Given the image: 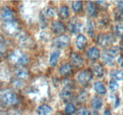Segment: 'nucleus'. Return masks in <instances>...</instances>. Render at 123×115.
<instances>
[{
	"label": "nucleus",
	"mask_w": 123,
	"mask_h": 115,
	"mask_svg": "<svg viewBox=\"0 0 123 115\" xmlns=\"http://www.w3.org/2000/svg\"><path fill=\"white\" fill-rule=\"evenodd\" d=\"M1 99L7 105H14L18 103V96L11 91H4L1 95Z\"/></svg>",
	"instance_id": "obj_4"
},
{
	"label": "nucleus",
	"mask_w": 123,
	"mask_h": 115,
	"mask_svg": "<svg viewBox=\"0 0 123 115\" xmlns=\"http://www.w3.org/2000/svg\"><path fill=\"white\" fill-rule=\"evenodd\" d=\"M115 33L118 37H123V23H119L115 27Z\"/></svg>",
	"instance_id": "obj_29"
},
{
	"label": "nucleus",
	"mask_w": 123,
	"mask_h": 115,
	"mask_svg": "<svg viewBox=\"0 0 123 115\" xmlns=\"http://www.w3.org/2000/svg\"><path fill=\"white\" fill-rule=\"evenodd\" d=\"M76 107L74 104L72 103H70L67 104L65 107V113L67 115H72L75 112Z\"/></svg>",
	"instance_id": "obj_26"
},
{
	"label": "nucleus",
	"mask_w": 123,
	"mask_h": 115,
	"mask_svg": "<svg viewBox=\"0 0 123 115\" xmlns=\"http://www.w3.org/2000/svg\"><path fill=\"white\" fill-rule=\"evenodd\" d=\"M1 18L6 23L11 22L14 20V14L13 11L8 7L3 8L1 13Z\"/></svg>",
	"instance_id": "obj_8"
},
{
	"label": "nucleus",
	"mask_w": 123,
	"mask_h": 115,
	"mask_svg": "<svg viewBox=\"0 0 123 115\" xmlns=\"http://www.w3.org/2000/svg\"><path fill=\"white\" fill-rule=\"evenodd\" d=\"M97 41L100 47H106L111 45L115 41V38L112 35L109 34H100L97 37Z\"/></svg>",
	"instance_id": "obj_3"
},
{
	"label": "nucleus",
	"mask_w": 123,
	"mask_h": 115,
	"mask_svg": "<svg viewBox=\"0 0 123 115\" xmlns=\"http://www.w3.org/2000/svg\"><path fill=\"white\" fill-rule=\"evenodd\" d=\"M64 85L65 87H68V88L73 89L74 87V81H72V80H69V79H65L63 80Z\"/></svg>",
	"instance_id": "obj_34"
},
{
	"label": "nucleus",
	"mask_w": 123,
	"mask_h": 115,
	"mask_svg": "<svg viewBox=\"0 0 123 115\" xmlns=\"http://www.w3.org/2000/svg\"><path fill=\"white\" fill-rule=\"evenodd\" d=\"M118 63L121 67H123V55L120 56L118 59Z\"/></svg>",
	"instance_id": "obj_41"
},
{
	"label": "nucleus",
	"mask_w": 123,
	"mask_h": 115,
	"mask_svg": "<svg viewBox=\"0 0 123 115\" xmlns=\"http://www.w3.org/2000/svg\"><path fill=\"white\" fill-rule=\"evenodd\" d=\"M83 5L81 1H73L72 2V9L74 12H80L82 10Z\"/></svg>",
	"instance_id": "obj_27"
},
{
	"label": "nucleus",
	"mask_w": 123,
	"mask_h": 115,
	"mask_svg": "<svg viewBox=\"0 0 123 115\" xmlns=\"http://www.w3.org/2000/svg\"><path fill=\"white\" fill-rule=\"evenodd\" d=\"M40 25L42 28H44L45 27H46V26L48 25V21H47L46 17V16L44 15L43 13H41L40 14Z\"/></svg>",
	"instance_id": "obj_31"
},
{
	"label": "nucleus",
	"mask_w": 123,
	"mask_h": 115,
	"mask_svg": "<svg viewBox=\"0 0 123 115\" xmlns=\"http://www.w3.org/2000/svg\"><path fill=\"white\" fill-rule=\"evenodd\" d=\"M19 42L22 46L25 47H31L33 46V40L26 34H21L19 36Z\"/></svg>",
	"instance_id": "obj_12"
},
{
	"label": "nucleus",
	"mask_w": 123,
	"mask_h": 115,
	"mask_svg": "<svg viewBox=\"0 0 123 115\" xmlns=\"http://www.w3.org/2000/svg\"><path fill=\"white\" fill-rule=\"evenodd\" d=\"M118 8L121 13H123V1H118L117 2Z\"/></svg>",
	"instance_id": "obj_39"
},
{
	"label": "nucleus",
	"mask_w": 123,
	"mask_h": 115,
	"mask_svg": "<svg viewBox=\"0 0 123 115\" xmlns=\"http://www.w3.org/2000/svg\"><path fill=\"white\" fill-rule=\"evenodd\" d=\"M40 38H41L43 40L48 41L49 40V33L46 32H43L40 34Z\"/></svg>",
	"instance_id": "obj_38"
},
{
	"label": "nucleus",
	"mask_w": 123,
	"mask_h": 115,
	"mask_svg": "<svg viewBox=\"0 0 123 115\" xmlns=\"http://www.w3.org/2000/svg\"><path fill=\"white\" fill-rule=\"evenodd\" d=\"M4 29L8 35L16 36L20 34L21 27L18 22L14 20L11 22L6 23L4 25Z\"/></svg>",
	"instance_id": "obj_2"
},
{
	"label": "nucleus",
	"mask_w": 123,
	"mask_h": 115,
	"mask_svg": "<svg viewBox=\"0 0 123 115\" xmlns=\"http://www.w3.org/2000/svg\"><path fill=\"white\" fill-rule=\"evenodd\" d=\"M16 76L17 78L21 80L27 79L29 77V72L26 69L24 68H19L15 71Z\"/></svg>",
	"instance_id": "obj_18"
},
{
	"label": "nucleus",
	"mask_w": 123,
	"mask_h": 115,
	"mask_svg": "<svg viewBox=\"0 0 123 115\" xmlns=\"http://www.w3.org/2000/svg\"><path fill=\"white\" fill-rule=\"evenodd\" d=\"M58 14L60 17L61 19H63V20L67 19L68 16H69V9H68V7L66 6H62L60 8Z\"/></svg>",
	"instance_id": "obj_24"
},
{
	"label": "nucleus",
	"mask_w": 123,
	"mask_h": 115,
	"mask_svg": "<svg viewBox=\"0 0 123 115\" xmlns=\"http://www.w3.org/2000/svg\"><path fill=\"white\" fill-rule=\"evenodd\" d=\"M88 94L86 92H82L81 93H79L78 95L77 99H78V101L80 102V103H83V102L86 101V99H87Z\"/></svg>",
	"instance_id": "obj_32"
},
{
	"label": "nucleus",
	"mask_w": 123,
	"mask_h": 115,
	"mask_svg": "<svg viewBox=\"0 0 123 115\" xmlns=\"http://www.w3.org/2000/svg\"><path fill=\"white\" fill-rule=\"evenodd\" d=\"M86 25H87L88 34L91 37H94V29L93 26H92V24L91 23V20L89 19H88L87 20H86Z\"/></svg>",
	"instance_id": "obj_30"
},
{
	"label": "nucleus",
	"mask_w": 123,
	"mask_h": 115,
	"mask_svg": "<svg viewBox=\"0 0 123 115\" xmlns=\"http://www.w3.org/2000/svg\"><path fill=\"white\" fill-rule=\"evenodd\" d=\"M94 88L96 92L100 95H105L107 92L106 88L101 81H97L95 83Z\"/></svg>",
	"instance_id": "obj_21"
},
{
	"label": "nucleus",
	"mask_w": 123,
	"mask_h": 115,
	"mask_svg": "<svg viewBox=\"0 0 123 115\" xmlns=\"http://www.w3.org/2000/svg\"><path fill=\"white\" fill-rule=\"evenodd\" d=\"M10 59L13 63L22 65L26 64L29 61V58L27 55L20 50H16L13 52L11 54Z\"/></svg>",
	"instance_id": "obj_1"
},
{
	"label": "nucleus",
	"mask_w": 123,
	"mask_h": 115,
	"mask_svg": "<svg viewBox=\"0 0 123 115\" xmlns=\"http://www.w3.org/2000/svg\"><path fill=\"white\" fill-rule=\"evenodd\" d=\"M70 61L72 65L76 68L82 67L84 64V59L78 53L73 52L70 55Z\"/></svg>",
	"instance_id": "obj_10"
},
{
	"label": "nucleus",
	"mask_w": 123,
	"mask_h": 115,
	"mask_svg": "<svg viewBox=\"0 0 123 115\" xmlns=\"http://www.w3.org/2000/svg\"><path fill=\"white\" fill-rule=\"evenodd\" d=\"M78 115H91L90 114V112L89 111V110H88L86 108L83 107L80 108L78 110V113H77Z\"/></svg>",
	"instance_id": "obj_36"
},
{
	"label": "nucleus",
	"mask_w": 123,
	"mask_h": 115,
	"mask_svg": "<svg viewBox=\"0 0 123 115\" xmlns=\"http://www.w3.org/2000/svg\"><path fill=\"white\" fill-rule=\"evenodd\" d=\"M86 12L91 17H94L96 15L97 11H96V6L93 2H88L86 5Z\"/></svg>",
	"instance_id": "obj_23"
},
{
	"label": "nucleus",
	"mask_w": 123,
	"mask_h": 115,
	"mask_svg": "<svg viewBox=\"0 0 123 115\" xmlns=\"http://www.w3.org/2000/svg\"><path fill=\"white\" fill-rule=\"evenodd\" d=\"M86 56L91 61H96L100 56L99 50L96 47L90 48L86 52Z\"/></svg>",
	"instance_id": "obj_13"
},
{
	"label": "nucleus",
	"mask_w": 123,
	"mask_h": 115,
	"mask_svg": "<svg viewBox=\"0 0 123 115\" xmlns=\"http://www.w3.org/2000/svg\"><path fill=\"white\" fill-rule=\"evenodd\" d=\"M91 72L97 77L101 78L104 75V69L100 63L97 62H93L90 65Z\"/></svg>",
	"instance_id": "obj_9"
},
{
	"label": "nucleus",
	"mask_w": 123,
	"mask_h": 115,
	"mask_svg": "<svg viewBox=\"0 0 123 115\" xmlns=\"http://www.w3.org/2000/svg\"><path fill=\"white\" fill-rule=\"evenodd\" d=\"M4 44L3 41H1V40L0 39V57H1V56L2 55V53H3L4 50Z\"/></svg>",
	"instance_id": "obj_40"
},
{
	"label": "nucleus",
	"mask_w": 123,
	"mask_h": 115,
	"mask_svg": "<svg viewBox=\"0 0 123 115\" xmlns=\"http://www.w3.org/2000/svg\"><path fill=\"white\" fill-rule=\"evenodd\" d=\"M87 44V39L82 34H79L76 40V46L79 50H83L85 49Z\"/></svg>",
	"instance_id": "obj_14"
},
{
	"label": "nucleus",
	"mask_w": 123,
	"mask_h": 115,
	"mask_svg": "<svg viewBox=\"0 0 123 115\" xmlns=\"http://www.w3.org/2000/svg\"><path fill=\"white\" fill-rule=\"evenodd\" d=\"M52 30L55 34H61L65 32L66 26L61 21L55 20L52 24Z\"/></svg>",
	"instance_id": "obj_11"
},
{
	"label": "nucleus",
	"mask_w": 123,
	"mask_h": 115,
	"mask_svg": "<svg viewBox=\"0 0 123 115\" xmlns=\"http://www.w3.org/2000/svg\"><path fill=\"white\" fill-rule=\"evenodd\" d=\"M109 88H110V89L111 90V91H115L119 88V84L118 83L117 81H115V80H111L110 82H109Z\"/></svg>",
	"instance_id": "obj_33"
},
{
	"label": "nucleus",
	"mask_w": 123,
	"mask_h": 115,
	"mask_svg": "<svg viewBox=\"0 0 123 115\" xmlns=\"http://www.w3.org/2000/svg\"><path fill=\"white\" fill-rule=\"evenodd\" d=\"M91 105L95 110H99L103 105L102 99L98 97H94L91 101Z\"/></svg>",
	"instance_id": "obj_22"
},
{
	"label": "nucleus",
	"mask_w": 123,
	"mask_h": 115,
	"mask_svg": "<svg viewBox=\"0 0 123 115\" xmlns=\"http://www.w3.org/2000/svg\"><path fill=\"white\" fill-rule=\"evenodd\" d=\"M70 39L66 35H61L54 40V44L55 46L60 49H64L69 46Z\"/></svg>",
	"instance_id": "obj_6"
},
{
	"label": "nucleus",
	"mask_w": 123,
	"mask_h": 115,
	"mask_svg": "<svg viewBox=\"0 0 123 115\" xmlns=\"http://www.w3.org/2000/svg\"><path fill=\"white\" fill-rule=\"evenodd\" d=\"M102 60L105 64L108 66H112L115 64V59L114 58L109 55L108 52H103L102 54Z\"/></svg>",
	"instance_id": "obj_15"
},
{
	"label": "nucleus",
	"mask_w": 123,
	"mask_h": 115,
	"mask_svg": "<svg viewBox=\"0 0 123 115\" xmlns=\"http://www.w3.org/2000/svg\"><path fill=\"white\" fill-rule=\"evenodd\" d=\"M107 52H108L109 55H111L112 57L115 58V57L118 55L119 52H120V49H119V47L115 46H113L111 47Z\"/></svg>",
	"instance_id": "obj_28"
},
{
	"label": "nucleus",
	"mask_w": 123,
	"mask_h": 115,
	"mask_svg": "<svg viewBox=\"0 0 123 115\" xmlns=\"http://www.w3.org/2000/svg\"><path fill=\"white\" fill-rule=\"evenodd\" d=\"M116 19L118 20H121L123 22V13H120V14H117Z\"/></svg>",
	"instance_id": "obj_42"
},
{
	"label": "nucleus",
	"mask_w": 123,
	"mask_h": 115,
	"mask_svg": "<svg viewBox=\"0 0 123 115\" xmlns=\"http://www.w3.org/2000/svg\"><path fill=\"white\" fill-rule=\"evenodd\" d=\"M55 14V8L53 7H49L46 10V15L47 16L49 17H53Z\"/></svg>",
	"instance_id": "obj_37"
},
{
	"label": "nucleus",
	"mask_w": 123,
	"mask_h": 115,
	"mask_svg": "<svg viewBox=\"0 0 123 115\" xmlns=\"http://www.w3.org/2000/svg\"><path fill=\"white\" fill-rule=\"evenodd\" d=\"M97 4V6L98 8H101V9H106L108 8V4L106 1H97L96 2Z\"/></svg>",
	"instance_id": "obj_35"
},
{
	"label": "nucleus",
	"mask_w": 123,
	"mask_h": 115,
	"mask_svg": "<svg viewBox=\"0 0 123 115\" xmlns=\"http://www.w3.org/2000/svg\"><path fill=\"white\" fill-rule=\"evenodd\" d=\"M73 73V68L69 63H64L60 68V73L63 76H68Z\"/></svg>",
	"instance_id": "obj_17"
},
{
	"label": "nucleus",
	"mask_w": 123,
	"mask_h": 115,
	"mask_svg": "<svg viewBox=\"0 0 123 115\" xmlns=\"http://www.w3.org/2000/svg\"><path fill=\"white\" fill-rule=\"evenodd\" d=\"M52 111V108L49 105L43 104L38 107L37 109L38 115H48Z\"/></svg>",
	"instance_id": "obj_20"
},
{
	"label": "nucleus",
	"mask_w": 123,
	"mask_h": 115,
	"mask_svg": "<svg viewBox=\"0 0 123 115\" xmlns=\"http://www.w3.org/2000/svg\"><path fill=\"white\" fill-rule=\"evenodd\" d=\"M111 75L117 80H123V69H114L111 73Z\"/></svg>",
	"instance_id": "obj_25"
},
{
	"label": "nucleus",
	"mask_w": 123,
	"mask_h": 115,
	"mask_svg": "<svg viewBox=\"0 0 123 115\" xmlns=\"http://www.w3.org/2000/svg\"><path fill=\"white\" fill-rule=\"evenodd\" d=\"M103 115H112V113L109 109H106L103 113Z\"/></svg>",
	"instance_id": "obj_44"
},
{
	"label": "nucleus",
	"mask_w": 123,
	"mask_h": 115,
	"mask_svg": "<svg viewBox=\"0 0 123 115\" xmlns=\"http://www.w3.org/2000/svg\"><path fill=\"white\" fill-rule=\"evenodd\" d=\"M92 73L90 70H84L80 72L78 76V81L82 85H86L89 83L92 79Z\"/></svg>",
	"instance_id": "obj_7"
},
{
	"label": "nucleus",
	"mask_w": 123,
	"mask_h": 115,
	"mask_svg": "<svg viewBox=\"0 0 123 115\" xmlns=\"http://www.w3.org/2000/svg\"><path fill=\"white\" fill-rule=\"evenodd\" d=\"M72 89L67 87H65L62 90L60 96H61V98L64 101H68L70 99L72 96Z\"/></svg>",
	"instance_id": "obj_19"
},
{
	"label": "nucleus",
	"mask_w": 123,
	"mask_h": 115,
	"mask_svg": "<svg viewBox=\"0 0 123 115\" xmlns=\"http://www.w3.org/2000/svg\"><path fill=\"white\" fill-rule=\"evenodd\" d=\"M119 49H120V50L123 52V37L120 42V47H119Z\"/></svg>",
	"instance_id": "obj_43"
},
{
	"label": "nucleus",
	"mask_w": 123,
	"mask_h": 115,
	"mask_svg": "<svg viewBox=\"0 0 123 115\" xmlns=\"http://www.w3.org/2000/svg\"><path fill=\"white\" fill-rule=\"evenodd\" d=\"M67 26L68 30L73 34L79 33L81 32L83 28L82 22L76 17H73L68 21Z\"/></svg>",
	"instance_id": "obj_5"
},
{
	"label": "nucleus",
	"mask_w": 123,
	"mask_h": 115,
	"mask_svg": "<svg viewBox=\"0 0 123 115\" xmlns=\"http://www.w3.org/2000/svg\"><path fill=\"white\" fill-rule=\"evenodd\" d=\"M61 52L59 50H55L51 53L49 58V64L52 67H55L58 64L60 59Z\"/></svg>",
	"instance_id": "obj_16"
}]
</instances>
